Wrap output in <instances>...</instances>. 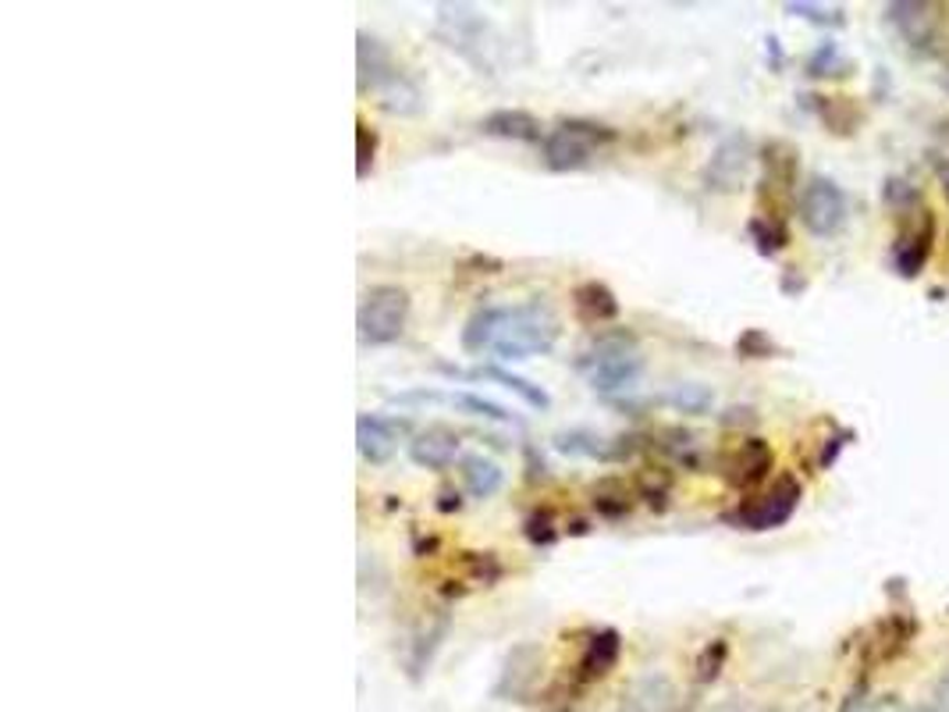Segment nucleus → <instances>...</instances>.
Wrapping results in <instances>:
<instances>
[{
  "label": "nucleus",
  "instance_id": "2f4dec72",
  "mask_svg": "<svg viewBox=\"0 0 949 712\" xmlns=\"http://www.w3.org/2000/svg\"><path fill=\"white\" fill-rule=\"evenodd\" d=\"M523 534H526L530 542H534L537 549H548V545H555L558 531H555V520H552V513H548V510H534V513H530V517L523 520Z\"/></svg>",
  "mask_w": 949,
  "mask_h": 712
},
{
  "label": "nucleus",
  "instance_id": "f8f14e48",
  "mask_svg": "<svg viewBox=\"0 0 949 712\" xmlns=\"http://www.w3.org/2000/svg\"><path fill=\"white\" fill-rule=\"evenodd\" d=\"M761 164H765V176H761V203H768V217H782L786 200L793 196L797 189V150L790 147L786 139H768L765 150H761Z\"/></svg>",
  "mask_w": 949,
  "mask_h": 712
},
{
  "label": "nucleus",
  "instance_id": "bb28decb",
  "mask_svg": "<svg viewBox=\"0 0 949 712\" xmlns=\"http://www.w3.org/2000/svg\"><path fill=\"white\" fill-rule=\"evenodd\" d=\"M814 100H818V115H822V121L829 125V132H840V136L854 132L861 115L846 97H814Z\"/></svg>",
  "mask_w": 949,
  "mask_h": 712
},
{
  "label": "nucleus",
  "instance_id": "39448f33",
  "mask_svg": "<svg viewBox=\"0 0 949 712\" xmlns=\"http://www.w3.org/2000/svg\"><path fill=\"white\" fill-rule=\"evenodd\" d=\"M800 496H803L800 481L793 478V474H782V478L771 481L761 496L739 502L736 510H729L722 520L733 524L736 531H754V534H758V531H776V528L790 524V520H793L797 506H800Z\"/></svg>",
  "mask_w": 949,
  "mask_h": 712
},
{
  "label": "nucleus",
  "instance_id": "b1692460",
  "mask_svg": "<svg viewBox=\"0 0 949 712\" xmlns=\"http://www.w3.org/2000/svg\"><path fill=\"white\" fill-rule=\"evenodd\" d=\"M470 378H491V382H498L502 389L516 392L526 406H534V410H552V395H548V392H544L541 385H534V382H526V378H520V374L502 371V368H498V363H488V368L473 371Z\"/></svg>",
  "mask_w": 949,
  "mask_h": 712
},
{
  "label": "nucleus",
  "instance_id": "37998d69",
  "mask_svg": "<svg viewBox=\"0 0 949 712\" xmlns=\"http://www.w3.org/2000/svg\"><path fill=\"white\" fill-rule=\"evenodd\" d=\"M907 712H939V709H907Z\"/></svg>",
  "mask_w": 949,
  "mask_h": 712
},
{
  "label": "nucleus",
  "instance_id": "72a5a7b5",
  "mask_svg": "<svg viewBox=\"0 0 949 712\" xmlns=\"http://www.w3.org/2000/svg\"><path fill=\"white\" fill-rule=\"evenodd\" d=\"M736 353L744 360H768V357H776V342H771L765 331L750 328L736 339Z\"/></svg>",
  "mask_w": 949,
  "mask_h": 712
},
{
  "label": "nucleus",
  "instance_id": "4468645a",
  "mask_svg": "<svg viewBox=\"0 0 949 712\" xmlns=\"http://www.w3.org/2000/svg\"><path fill=\"white\" fill-rule=\"evenodd\" d=\"M406 424L384 421L377 414H360L356 417V449L366 464H388L398 449V432Z\"/></svg>",
  "mask_w": 949,
  "mask_h": 712
},
{
  "label": "nucleus",
  "instance_id": "aec40b11",
  "mask_svg": "<svg viewBox=\"0 0 949 712\" xmlns=\"http://www.w3.org/2000/svg\"><path fill=\"white\" fill-rule=\"evenodd\" d=\"M502 321H505V307H480L470 314V321L462 325V350L466 353H488L494 350V339L498 331H502Z\"/></svg>",
  "mask_w": 949,
  "mask_h": 712
},
{
  "label": "nucleus",
  "instance_id": "79ce46f5",
  "mask_svg": "<svg viewBox=\"0 0 949 712\" xmlns=\"http://www.w3.org/2000/svg\"><path fill=\"white\" fill-rule=\"evenodd\" d=\"M942 139H946V153H949V125H942Z\"/></svg>",
  "mask_w": 949,
  "mask_h": 712
},
{
  "label": "nucleus",
  "instance_id": "c85d7f7f",
  "mask_svg": "<svg viewBox=\"0 0 949 712\" xmlns=\"http://www.w3.org/2000/svg\"><path fill=\"white\" fill-rule=\"evenodd\" d=\"M850 61L840 54V46L835 43H825V46H818V51L811 54V61H808V75H814V78H822V75H850Z\"/></svg>",
  "mask_w": 949,
  "mask_h": 712
},
{
  "label": "nucleus",
  "instance_id": "393cba45",
  "mask_svg": "<svg viewBox=\"0 0 949 712\" xmlns=\"http://www.w3.org/2000/svg\"><path fill=\"white\" fill-rule=\"evenodd\" d=\"M747 232H750V240H754V246H758L761 257H776L779 249L790 246V229H786V217L758 214V217H750Z\"/></svg>",
  "mask_w": 949,
  "mask_h": 712
},
{
  "label": "nucleus",
  "instance_id": "423d86ee",
  "mask_svg": "<svg viewBox=\"0 0 949 712\" xmlns=\"http://www.w3.org/2000/svg\"><path fill=\"white\" fill-rule=\"evenodd\" d=\"M899 214V229H896V240H893V267L904 278H914L925 272V264L936 249V214H931L925 203L918 200L914 208L907 211H896Z\"/></svg>",
  "mask_w": 949,
  "mask_h": 712
},
{
  "label": "nucleus",
  "instance_id": "58836bf2",
  "mask_svg": "<svg viewBox=\"0 0 949 712\" xmlns=\"http://www.w3.org/2000/svg\"><path fill=\"white\" fill-rule=\"evenodd\" d=\"M936 709H939V712H949V673H942L939 684H936Z\"/></svg>",
  "mask_w": 949,
  "mask_h": 712
},
{
  "label": "nucleus",
  "instance_id": "dca6fc26",
  "mask_svg": "<svg viewBox=\"0 0 949 712\" xmlns=\"http://www.w3.org/2000/svg\"><path fill=\"white\" fill-rule=\"evenodd\" d=\"M356 57H360V75H356L360 93H377L398 72L388 46L366 33H356Z\"/></svg>",
  "mask_w": 949,
  "mask_h": 712
},
{
  "label": "nucleus",
  "instance_id": "7c9ffc66",
  "mask_svg": "<svg viewBox=\"0 0 949 712\" xmlns=\"http://www.w3.org/2000/svg\"><path fill=\"white\" fill-rule=\"evenodd\" d=\"M377 161V132L360 118L356 121V179H366Z\"/></svg>",
  "mask_w": 949,
  "mask_h": 712
},
{
  "label": "nucleus",
  "instance_id": "f03ea898",
  "mask_svg": "<svg viewBox=\"0 0 949 712\" xmlns=\"http://www.w3.org/2000/svg\"><path fill=\"white\" fill-rule=\"evenodd\" d=\"M558 314L544 304V299H530V304L520 307H505V321L502 331L494 339V357L498 360H530V357H541V353H552L555 342H558Z\"/></svg>",
  "mask_w": 949,
  "mask_h": 712
},
{
  "label": "nucleus",
  "instance_id": "20e7f679",
  "mask_svg": "<svg viewBox=\"0 0 949 712\" xmlns=\"http://www.w3.org/2000/svg\"><path fill=\"white\" fill-rule=\"evenodd\" d=\"M409 321V293L398 285H374L356 310V336L363 346H392Z\"/></svg>",
  "mask_w": 949,
  "mask_h": 712
},
{
  "label": "nucleus",
  "instance_id": "f704fd0d",
  "mask_svg": "<svg viewBox=\"0 0 949 712\" xmlns=\"http://www.w3.org/2000/svg\"><path fill=\"white\" fill-rule=\"evenodd\" d=\"M726 656H729V645L715 638L712 645H704V652L697 659V677L701 680H715L722 673V667H726Z\"/></svg>",
  "mask_w": 949,
  "mask_h": 712
},
{
  "label": "nucleus",
  "instance_id": "9d476101",
  "mask_svg": "<svg viewBox=\"0 0 949 712\" xmlns=\"http://www.w3.org/2000/svg\"><path fill=\"white\" fill-rule=\"evenodd\" d=\"M914 638H918V620H914L910 613L882 616V620H875L861 638V648H857L861 667L878 670V667H886V662H896L910 648Z\"/></svg>",
  "mask_w": 949,
  "mask_h": 712
},
{
  "label": "nucleus",
  "instance_id": "2eb2a0df",
  "mask_svg": "<svg viewBox=\"0 0 949 712\" xmlns=\"http://www.w3.org/2000/svg\"><path fill=\"white\" fill-rule=\"evenodd\" d=\"M456 456H459V435L448 432V427H427V432H420L409 442V460L416 467L445 470L452 467Z\"/></svg>",
  "mask_w": 949,
  "mask_h": 712
},
{
  "label": "nucleus",
  "instance_id": "f257e3e1",
  "mask_svg": "<svg viewBox=\"0 0 949 712\" xmlns=\"http://www.w3.org/2000/svg\"><path fill=\"white\" fill-rule=\"evenodd\" d=\"M576 368L587 374L590 389L598 395H622L637 389L643 374V357L633 336H626V331H601L580 353Z\"/></svg>",
  "mask_w": 949,
  "mask_h": 712
},
{
  "label": "nucleus",
  "instance_id": "9b49d317",
  "mask_svg": "<svg viewBox=\"0 0 949 712\" xmlns=\"http://www.w3.org/2000/svg\"><path fill=\"white\" fill-rule=\"evenodd\" d=\"M438 36L452 46L459 57L470 61L473 68L488 72V57H484V36H488V22L484 14H477L466 4H438Z\"/></svg>",
  "mask_w": 949,
  "mask_h": 712
},
{
  "label": "nucleus",
  "instance_id": "473e14b6",
  "mask_svg": "<svg viewBox=\"0 0 949 712\" xmlns=\"http://www.w3.org/2000/svg\"><path fill=\"white\" fill-rule=\"evenodd\" d=\"M786 14H797V19H808L814 25H843V8H825V4H811V0H800V4H786Z\"/></svg>",
  "mask_w": 949,
  "mask_h": 712
},
{
  "label": "nucleus",
  "instance_id": "5701e85b",
  "mask_svg": "<svg viewBox=\"0 0 949 712\" xmlns=\"http://www.w3.org/2000/svg\"><path fill=\"white\" fill-rule=\"evenodd\" d=\"M377 104L388 110V115H416V110L424 107V93L409 75L395 72L388 83L377 89Z\"/></svg>",
  "mask_w": 949,
  "mask_h": 712
},
{
  "label": "nucleus",
  "instance_id": "0eeeda50",
  "mask_svg": "<svg viewBox=\"0 0 949 712\" xmlns=\"http://www.w3.org/2000/svg\"><path fill=\"white\" fill-rule=\"evenodd\" d=\"M797 214L803 221V229L818 240H829L843 225H846V193L832 179L825 176H811L800 185L797 196Z\"/></svg>",
  "mask_w": 949,
  "mask_h": 712
},
{
  "label": "nucleus",
  "instance_id": "a878e982",
  "mask_svg": "<svg viewBox=\"0 0 949 712\" xmlns=\"http://www.w3.org/2000/svg\"><path fill=\"white\" fill-rule=\"evenodd\" d=\"M445 403H452L456 410L470 417H484V421H498V424H516V417L509 414L505 406H498L484 395H473V392H445Z\"/></svg>",
  "mask_w": 949,
  "mask_h": 712
},
{
  "label": "nucleus",
  "instance_id": "c9c22d12",
  "mask_svg": "<svg viewBox=\"0 0 949 712\" xmlns=\"http://www.w3.org/2000/svg\"><path fill=\"white\" fill-rule=\"evenodd\" d=\"M843 712H907L904 705H899L893 694L889 699H882V702H875V699H867V691L861 688V691H854L846 699V705H843Z\"/></svg>",
  "mask_w": 949,
  "mask_h": 712
},
{
  "label": "nucleus",
  "instance_id": "4be33fe9",
  "mask_svg": "<svg viewBox=\"0 0 949 712\" xmlns=\"http://www.w3.org/2000/svg\"><path fill=\"white\" fill-rule=\"evenodd\" d=\"M555 449L562 453H573V456H590V460H622L630 446L622 442H605L594 432H562L555 435Z\"/></svg>",
  "mask_w": 949,
  "mask_h": 712
},
{
  "label": "nucleus",
  "instance_id": "1a4fd4ad",
  "mask_svg": "<svg viewBox=\"0 0 949 712\" xmlns=\"http://www.w3.org/2000/svg\"><path fill=\"white\" fill-rule=\"evenodd\" d=\"M771 464H776V456H771V446H768L765 438H758V435L736 438L733 446H726V449L715 456L718 478L726 481L729 488H736V492L758 488V485L768 478Z\"/></svg>",
  "mask_w": 949,
  "mask_h": 712
},
{
  "label": "nucleus",
  "instance_id": "e433bc0d",
  "mask_svg": "<svg viewBox=\"0 0 949 712\" xmlns=\"http://www.w3.org/2000/svg\"><path fill=\"white\" fill-rule=\"evenodd\" d=\"M846 442H850V432H843L840 438H829V446H825V453H822V467H829L835 456H840V449L846 446Z\"/></svg>",
  "mask_w": 949,
  "mask_h": 712
},
{
  "label": "nucleus",
  "instance_id": "a211bd4d",
  "mask_svg": "<svg viewBox=\"0 0 949 712\" xmlns=\"http://www.w3.org/2000/svg\"><path fill=\"white\" fill-rule=\"evenodd\" d=\"M480 132L498 136V139H516V142H544L541 136V121L520 107H502L491 110V115L480 121Z\"/></svg>",
  "mask_w": 949,
  "mask_h": 712
},
{
  "label": "nucleus",
  "instance_id": "ddd939ff",
  "mask_svg": "<svg viewBox=\"0 0 949 712\" xmlns=\"http://www.w3.org/2000/svg\"><path fill=\"white\" fill-rule=\"evenodd\" d=\"M747 168H750V142L744 136H729L726 142H718V150L707 161L704 182L712 193H736L747 179Z\"/></svg>",
  "mask_w": 949,
  "mask_h": 712
},
{
  "label": "nucleus",
  "instance_id": "6e6552de",
  "mask_svg": "<svg viewBox=\"0 0 949 712\" xmlns=\"http://www.w3.org/2000/svg\"><path fill=\"white\" fill-rule=\"evenodd\" d=\"M946 11L949 8L936 0H896V4H886V22L904 36L914 54H936Z\"/></svg>",
  "mask_w": 949,
  "mask_h": 712
},
{
  "label": "nucleus",
  "instance_id": "6ab92c4d",
  "mask_svg": "<svg viewBox=\"0 0 949 712\" xmlns=\"http://www.w3.org/2000/svg\"><path fill=\"white\" fill-rule=\"evenodd\" d=\"M619 656H622L619 630H612V627L598 630V635H594V638L587 641V648H584L580 667H576V670H580V680H598V677H605V673H612L616 662H619Z\"/></svg>",
  "mask_w": 949,
  "mask_h": 712
},
{
  "label": "nucleus",
  "instance_id": "4c0bfd02",
  "mask_svg": "<svg viewBox=\"0 0 949 712\" xmlns=\"http://www.w3.org/2000/svg\"><path fill=\"white\" fill-rule=\"evenodd\" d=\"M438 499H441V502H438V510H441V513H452V510H459V506H462V499H459L456 488H445V492H441Z\"/></svg>",
  "mask_w": 949,
  "mask_h": 712
},
{
  "label": "nucleus",
  "instance_id": "ea45409f",
  "mask_svg": "<svg viewBox=\"0 0 949 712\" xmlns=\"http://www.w3.org/2000/svg\"><path fill=\"white\" fill-rule=\"evenodd\" d=\"M936 176H939V182H942V189H946V196H949V153H946V150L936 153Z\"/></svg>",
  "mask_w": 949,
  "mask_h": 712
},
{
  "label": "nucleus",
  "instance_id": "c756f323",
  "mask_svg": "<svg viewBox=\"0 0 949 712\" xmlns=\"http://www.w3.org/2000/svg\"><path fill=\"white\" fill-rule=\"evenodd\" d=\"M462 563L473 584H494L502 577V563L494 560V552H462Z\"/></svg>",
  "mask_w": 949,
  "mask_h": 712
},
{
  "label": "nucleus",
  "instance_id": "7ed1b4c3",
  "mask_svg": "<svg viewBox=\"0 0 949 712\" xmlns=\"http://www.w3.org/2000/svg\"><path fill=\"white\" fill-rule=\"evenodd\" d=\"M612 142H616V129H608L601 121L573 118V121H558L555 129L544 136L541 150H544V164L552 171H576V168H587L594 157L605 147H612Z\"/></svg>",
  "mask_w": 949,
  "mask_h": 712
},
{
  "label": "nucleus",
  "instance_id": "f3484780",
  "mask_svg": "<svg viewBox=\"0 0 949 712\" xmlns=\"http://www.w3.org/2000/svg\"><path fill=\"white\" fill-rule=\"evenodd\" d=\"M573 310L584 325H608L619 318V299L605 281H584L573 289Z\"/></svg>",
  "mask_w": 949,
  "mask_h": 712
},
{
  "label": "nucleus",
  "instance_id": "a19ab883",
  "mask_svg": "<svg viewBox=\"0 0 949 712\" xmlns=\"http://www.w3.org/2000/svg\"><path fill=\"white\" fill-rule=\"evenodd\" d=\"M942 89L949 93V65H946V72H942Z\"/></svg>",
  "mask_w": 949,
  "mask_h": 712
},
{
  "label": "nucleus",
  "instance_id": "cd10ccee",
  "mask_svg": "<svg viewBox=\"0 0 949 712\" xmlns=\"http://www.w3.org/2000/svg\"><path fill=\"white\" fill-rule=\"evenodd\" d=\"M712 400H715V395L707 392L704 385H694V382L672 385V389L662 395V403H669V406H675V410H683V414H704V410L712 406Z\"/></svg>",
  "mask_w": 949,
  "mask_h": 712
},
{
  "label": "nucleus",
  "instance_id": "412c9836",
  "mask_svg": "<svg viewBox=\"0 0 949 712\" xmlns=\"http://www.w3.org/2000/svg\"><path fill=\"white\" fill-rule=\"evenodd\" d=\"M459 470H462L466 492H470L473 499H491V496L502 492L505 474H502V467H498L494 460H488V456H462Z\"/></svg>",
  "mask_w": 949,
  "mask_h": 712
}]
</instances>
